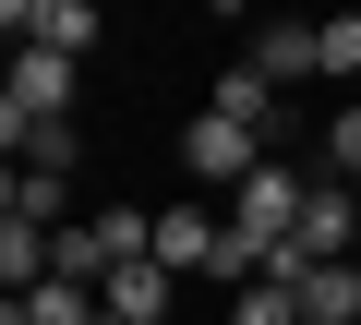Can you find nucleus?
Instances as JSON below:
<instances>
[{"mask_svg":"<svg viewBox=\"0 0 361 325\" xmlns=\"http://www.w3.org/2000/svg\"><path fill=\"white\" fill-rule=\"evenodd\" d=\"M205 109H217V121H241V133H277V85H265V73H253V61H229V73H217V97H205Z\"/></svg>","mask_w":361,"mask_h":325,"instance_id":"0eeeda50","label":"nucleus"},{"mask_svg":"<svg viewBox=\"0 0 361 325\" xmlns=\"http://www.w3.org/2000/svg\"><path fill=\"white\" fill-rule=\"evenodd\" d=\"M301 205H313V181L289 169V157H265V169L229 193V229H241V253H253V265H277V253H289V229H301Z\"/></svg>","mask_w":361,"mask_h":325,"instance_id":"f257e3e1","label":"nucleus"},{"mask_svg":"<svg viewBox=\"0 0 361 325\" xmlns=\"http://www.w3.org/2000/svg\"><path fill=\"white\" fill-rule=\"evenodd\" d=\"M217 241H229V217L193 193V205H157V265L169 277H217Z\"/></svg>","mask_w":361,"mask_h":325,"instance_id":"39448f33","label":"nucleus"},{"mask_svg":"<svg viewBox=\"0 0 361 325\" xmlns=\"http://www.w3.org/2000/svg\"><path fill=\"white\" fill-rule=\"evenodd\" d=\"M73 73H85V61L13 49V85H0V133H61V121H73Z\"/></svg>","mask_w":361,"mask_h":325,"instance_id":"f03ea898","label":"nucleus"},{"mask_svg":"<svg viewBox=\"0 0 361 325\" xmlns=\"http://www.w3.org/2000/svg\"><path fill=\"white\" fill-rule=\"evenodd\" d=\"M229 325H301V289L253 277V289H229Z\"/></svg>","mask_w":361,"mask_h":325,"instance_id":"9d476101","label":"nucleus"},{"mask_svg":"<svg viewBox=\"0 0 361 325\" xmlns=\"http://www.w3.org/2000/svg\"><path fill=\"white\" fill-rule=\"evenodd\" d=\"M61 205H73L61 169H13V193H0V217H13V229H61Z\"/></svg>","mask_w":361,"mask_h":325,"instance_id":"6e6552de","label":"nucleus"},{"mask_svg":"<svg viewBox=\"0 0 361 325\" xmlns=\"http://www.w3.org/2000/svg\"><path fill=\"white\" fill-rule=\"evenodd\" d=\"M325 73H349V85H361V13H325Z\"/></svg>","mask_w":361,"mask_h":325,"instance_id":"f8f14e48","label":"nucleus"},{"mask_svg":"<svg viewBox=\"0 0 361 325\" xmlns=\"http://www.w3.org/2000/svg\"><path fill=\"white\" fill-rule=\"evenodd\" d=\"M253 73H265V85L325 73V25H265V37H253Z\"/></svg>","mask_w":361,"mask_h":325,"instance_id":"423d86ee","label":"nucleus"},{"mask_svg":"<svg viewBox=\"0 0 361 325\" xmlns=\"http://www.w3.org/2000/svg\"><path fill=\"white\" fill-rule=\"evenodd\" d=\"M0 37H13V49H49V61H85L109 25H97V0H13Z\"/></svg>","mask_w":361,"mask_h":325,"instance_id":"20e7f679","label":"nucleus"},{"mask_svg":"<svg viewBox=\"0 0 361 325\" xmlns=\"http://www.w3.org/2000/svg\"><path fill=\"white\" fill-rule=\"evenodd\" d=\"M180 169H193V193H241L253 169H265V133H241V121H193V133H180Z\"/></svg>","mask_w":361,"mask_h":325,"instance_id":"7ed1b4c3","label":"nucleus"},{"mask_svg":"<svg viewBox=\"0 0 361 325\" xmlns=\"http://www.w3.org/2000/svg\"><path fill=\"white\" fill-rule=\"evenodd\" d=\"M325 181H349V193H361V97L325 121Z\"/></svg>","mask_w":361,"mask_h":325,"instance_id":"9b49d317","label":"nucleus"},{"mask_svg":"<svg viewBox=\"0 0 361 325\" xmlns=\"http://www.w3.org/2000/svg\"><path fill=\"white\" fill-rule=\"evenodd\" d=\"M301 325H361V265H313L301 277Z\"/></svg>","mask_w":361,"mask_h":325,"instance_id":"1a4fd4ad","label":"nucleus"}]
</instances>
